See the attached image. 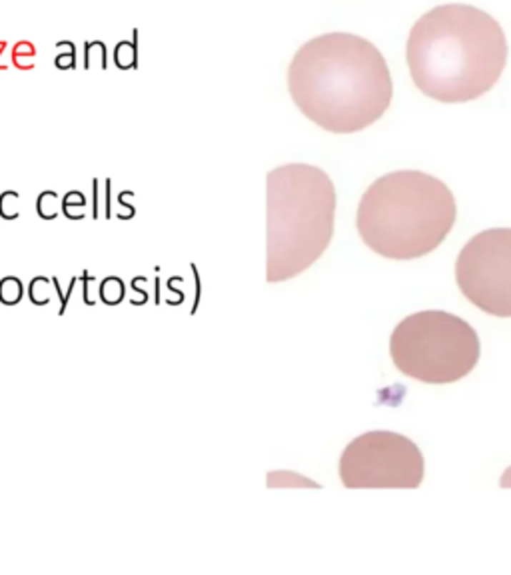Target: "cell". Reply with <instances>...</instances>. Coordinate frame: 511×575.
Masks as SVG:
<instances>
[{"mask_svg":"<svg viewBox=\"0 0 511 575\" xmlns=\"http://www.w3.org/2000/svg\"><path fill=\"white\" fill-rule=\"evenodd\" d=\"M288 90L304 116L334 134L372 126L394 96L384 54L349 32H328L299 46L288 66Z\"/></svg>","mask_w":511,"mask_h":575,"instance_id":"1","label":"cell"},{"mask_svg":"<svg viewBox=\"0 0 511 575\" xmlns=\"http://www.w3.org/2000/svg\"><path fill=\"white\" fill-rule=\"evenodd\" d=\"M502 24L472 4H442L407 36V69L425 96L460 104L487 94L507 64Z\"/></svg>","mask_w":511,"mask_h":575,"instance_id":"2","label":"cell"},{"mask_svg":"<svg viewBox=\"0 0 511 575\" xmlns=\"http://www.w3.org/2000/svg\"><path fill=\"white\" fill-rule=\"evenodd\" d=\"M457 206L435 176L400 170L377 178L357 206L364 244L390 260H414L434 252L452 232Z\"/></svg>","mask_w":511,"mask_h":575,"instance_id":"3","label":"cell"},{"mask_svg":"<svg viewBox=\"0 0 511 575\" xmlns=\"http://www.w3.org/2000/svg\"><path fill=\"white\" fill-rule=\"evenodd\" d=\"M336 188L318 166L286 164L266 178V280L306 272L334 236Z\"/></svg>","mask_w":511,"mask_h":575,"instance_id":"4","label":"cell"},{"mask_svg":"<svg viewBox=\"0 0 511 575\" xmlns=\"http://www.w3.org/2000/svg\"><path fill=\"white\" fill-rule=\"evenodd\" d=\"M480 336L454 314L425 310L397 324L390 340L396 368L424 384H454L480 361Z\"/></svg>","mask_w":511,"mask_h":575,"instance_id":"5","label":"cell"},{"mask_svg":"<svg viewBox=\"0 0 511 575\" xmlns=\"http://www.w3.org/2000/svg\"><path fill=\"white\" fill-rule=\"evenodd\" d=\"M339 478L349 489H415L424 479V456L396 431H367L344 449Z\"/></svg>","mask_w":511,"mask_h":575,"instance_id":"6","label":"cell"},{"mask_svg":"<svg viewBox=\"0 0 511 575\" xmlns=\"http://www.w3.org/2000/svg\"><path fill=\"white\" fill-rule=\"evenodd\" d=\"M455 280L473 306L497 318H511V228L473 236L457 256Z\"/></svg>","mask_w":511,"mask_h":575,"instance_id":"7","label":"cell"},{"mask_svg":"<svg viewBox=\"0 0 511 575\" xmlns=\"http://www.w3.org/2000/svg\"><path fill=\"white\" fill-rule=\"evenodd\" d=\"M114 62L118 69H122V70L132 69L136 62L134 44H132V42H128V40H124V42H118V46H116V52H114Z\"/></svg>","mask_w":511,"mask_h":575,"instance_id":"8","label":"cell"},{"mask_svg":"<svg viewBox=\"0 0 511 575\" xmlns=\"http://www.w3.org/2000/svg\"><path fill=\"white\" fill-rule=\"evenodd\" d=\"M54 62H56L58 69H70V66H74V52L72 54H64V56H58Z\"/></svg>","mask_w":511,"mask_h":575,"instance_id":"9","label":"cell"},{"mask_svg":"<svg viewBox=\"0 0 511 575\" xmlns=\"http://www.w3.org/2000/svg\"><path fill=\"white\" fill-rule=\"evenodd\" d=\"M500 484H502V488H505V489L511 488V468H507L505 471H503L502 481H500Z\"/></svg>","mask_w":511,"mask_h":575,"instance_id":"10","label":"cell"}]
</instances>
